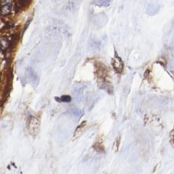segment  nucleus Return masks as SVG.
Returning <instances> with one entry per match:
<instances>
[{
	"label": "nucleus",
	"instance_id": "obj_1",
	"mask_svg": "<svg viewBox=\"0 0 174 174\" xmlns=\"http://www.w3.org/2000/svg\"><path fill=\"white\" fill-rule=\"evenodd\" d=\"M40 128V120L35 117H32L28 123V130L32 136H34L38 133Z\"/></svg>",
	"mask_w": 174,
	"mask_h": 174
},
{
	"label": "nucleus",
	"instance_id": "obj_2",
	"mask_svg": "<svg viewBox=\"0 0 174 174\" xmlns=\"http://www.w3.org/2000/svg\"><path fill=\"white\" fill-rule=\"evenodd\" d=\"M112 66L115 71L118 73H121L123 71L124 69V64L122 62V60L119 57V55L116 53L114 58L112 60Z\"/></svg>",
	"mask_w": 174,
	"mask_h": 174
},
{
	"label": "nucleus",
	"instance_id": "obj_3",
	"mask_svg": "<svg viewBox=\"0 0 174 174\" xmlns=\"http://www.w3.org/2000/svg\"><path fill=\"white\" fill-rule=\"evenodd\" d=\"M15 8L17 11L22 10L29 7L32 2V0H14Z\"/></svg>",
	"mask_w": 174,
	"mask_h": 174
},
{
	"label": "nucleus",
	"instance_id": "obj_4",
	"mask_svg": "<svg viewBox=\"0 0 174 174\" xmlns=\"http://www.w3.org/2000/svg\"><path fill=\"white\" fill-rule=\"evenodd\" d=\"M12 6L10 1L4 2V4H1V15L2 16H7L11 13Z\"/></svg>",
	"mask_w": 174,
	"mask_h": 174
},
{
	"label": "nucleus",
	"instance_id": "obj_5",
	"mask_svg": "<svg viewBox=\"0 0 174 174\" xmlns=\"http://www.w3.org/2000/svg\"><path fill=\"white\" fill-rule=\"evenodd\" d=\"M86 126H87V122H86V121H84V122H82L79 125H78L76 130H75V134H74L73 136V137L75 138H75L79 137V136L82 134V133H84V130H85L86 128Z\"/></svg>",
	"mask_w": 174,
	"mask_h": 174
},
{
	"label": "nucleus",
	"instance_id": "obj_6",
	"mask_svg": "<svg viewBox=\"0 0 174 174\" xmlns=\"http://www.w3.org/2000/svg\"><path fill=\"white\" fill-rule=\"evenodd\" d=\"M92 4L98 7H108L110 5V0H93Z\"/></svg>",
	"mask_w": 174,
	"mask_h": 174
},
{
	"label": "nucleus",
	"instance_id": "obj_7",
	"mask_svg": "<svg viewBox=\"0 0 174 174\" xmlns=\"http://www.w3.org/2000/svg\"><path fill=\"white\" fill-rule=\"evenodd\" d=\"M56 100H58L59 102H64V103H68V102H70L72 98L69 95H62L61 96V98H55Z\"/></svg>",
	"mask_w": 174,
	"mask_h": 174
},
{
	"label": "nucleus",
	"instance_id": "obj_8",
	"mask_svg": "<svg viewBox=\"0 0 174 174\" xmlns=\"http://www.w3.org/2000/svg\"><path fill=\"white\" fill-rule=\"evenodd\" d=\"M170 142H171V144L174 146V130H173L171 132H170Z\"/></svg>",
	"mask_w": 174,
	"mask_h": 174
},
{
	"label": "nucleus",
	"instance_id": "obj_9",
	"mask_svg": "<svg viewBox=\"0 0 174 174\" xmlns=\"http://www.w3.org/2000/svg\"><path fill=\"white\" fill-rule=\"evenodd\" d=\"M104 174H106V173H104Z\"/></svg>",
	"mask_w": 174,
	"mask_h": 174
}]
</instances>
